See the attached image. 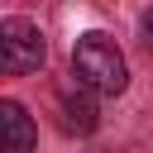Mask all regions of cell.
Returning <instances> with one entry per match:
<instances>
[{
  "instance_id": "3",
  "label": "cell",
  "mask_w": 153,
  "mask_h": 153,
  "mask_svg": "<svg viewBox=\"0 0 153 153\" xmlns=\"http://www.w3.org/2000/svg\"><path fill=\"white\" fill-rule=\"evenodd\" d=\"M38 129L19 100H0V153H33Z\"/></svg>"
},
{
  "instance_id": "5",
  "label": "cell",
  "mask_w": 153,
  "mask_h": 153,
  "mask_svg": "<svg viewBox=\"0 0 153 153\" xmlns=\"http://www.w3.org/2000/svg\"><path fill=\"white\" fill-rule=\"evenodd\" d=\"M139 24H143V38L153 43V10H143V19H139Z\"/></svg>"
},
{
  "instance_id": "1",
  "label": "cell",
  "mask_w": 153,
  "mask_h": 153,
  "mask_svg": "<svg viewBox=\"0 0 153 153\" xmlns=\"http://www.w3.org/2000/svg\"><path fill=\"white\" fill-rule=\"evenodd\" d=\"M72 81L86 86L91 96H120L129 86V67L124 53L115 48L110 33H81L72 48Z\"/></svg>"
},
{
  "instance_id": "2",
  "label": "cell",
  "mask_w": 153,
  "mask_h": 153,
  "mask_svg": "<svg viewBox=\"0 0 153 153\" xmlns=\"http://www.w3.org/2000/svg\"><path fill=\"white\" fill-rule=\"evenodd\" d=\"M43 57H48V43L33 19H19V14L0 19V72L5 76H29L43 67Z\"/></svg>"
},
{
  "instance_id": "4",
  "label": "cell",
  "mask_w": 153,
  "mask_h": 153,
  "mask_svg": "<svg viewBox=\"0 0 153 153\" xmlns=\"http://www.w3.org/2000/svg\"><path fill=\"white\" fill-rule=\"evenodd\" d=\"M57 110H62V129H67V134H91V129L100 124L96 96H91L86 86H76V81L57 91Z\"/></svg>"
}]
</instances>
